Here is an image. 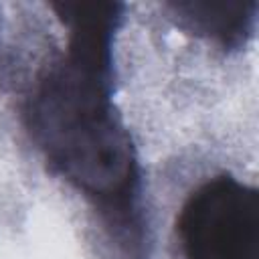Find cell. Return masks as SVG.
Returning a JSON list of instances; mask_svg holds the SVG:
<instances>
[{
    "label": "cell",
    "mask_w": 259,
    "mask_h": 259,
    "mask_svg": "<svg viewBox=\"0 0 259 259\" xmlns=\"http://www.w3.org/2000/svg\"><path fill=\"white\" fill-rule=\"evenodd\" d=\"M67 28V49L26 101V125L51 166L117 219L134 212L138 164L111 97V45L123 6L53 4Z\"/></svg>",
    "instance_id": "obj_1"
},
{
    "label": "cell",
    "mask_w": 259,
    "mask_h": 259,
    "mask_svg": "<svg viewBox=\"0 0 259 259\" xmlns=\"http://www.w3.org/2000/svg\"><path fill=\"white\" fill-rule=\"evenodd\" d=\"M176 231L186 259H259V192L214 176L184 200Z\"/></svg>",
    "instance_id": "obj_2"
},
{
    "label": "cell",
    "mask_w": 259,
    "mask_h": 259,
    "mask_svg": "<svg viewBox=\"0 0 259 259\" xmlns=\"http://www.w3.org/2000/svg\"><path fill=\"white\" fill-rule=\"evenodd\" d=\"M178 22L194 34L212 38L223 47H239L247 40L255 22V0L212 2V0H186L170 4Z\"/></svg>",
    "instance_id": "obj_3"
}]
</instances>
